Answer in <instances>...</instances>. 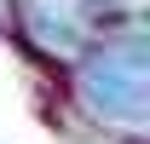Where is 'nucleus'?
Listing matches in <instances>:
<instances>
[{
	"instance_id": "obj_1",
	"label": "nucleus",
	"mask_w": 150,
	"mask_h": 144,
	"mask_svg": "<svg viewBox=\"0 0 150 144\" xmlns=\"http://www.w3.org/2000/svg\"><path fill=\"white\" fill-rule=\"evenodd\" d=\"M81 98L104 115V121H127L139 127L150 109V64H144V40L121 35L87 52L81 64Z\"/></svg>"
}]
</instances>
